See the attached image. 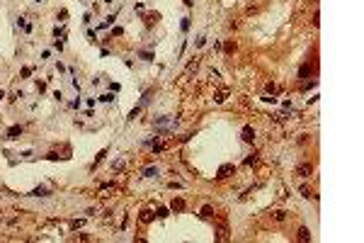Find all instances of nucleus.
Segmentation results:
<instances>
[{"label":"nucleus","instance_id":"f257e3e1","mask_svg":"<svg viewBox=\"0 0 364 243\" xmlns=\"http://www.w3.org/2000/svg\"><path fill=\"white\" fill-rule=\"evenodd\" d=\"M153 124H156V129H158V131H167V129H175V127H177V122H175V119H163V117H160V119H156Z\"/></svg>","mask_w":364,"mask_h":243},{"label":"nucleus","instance_id":"f03ea898","mask_svg":"<svg viewBox=\"0 0 364 243\" xmlns=\"http://www.w3.org/2000/svg\"><path fill=\"white\" fill-rule=\"evenodd\" d=\"M311 170H313V165H311V163H303V165H298V168H296V173L301 175V177H308Z\"/></svg>","mask_w":364,"mask_h":243},{"label":"nucleus","instance_id":"7ed1b4c3","mask_svg":"<svg viewBox=\"0 0 364 243\" xmlns=\"http://www.w3.org/2000/svg\"><path fill=\"white\" fill-rule=\"evenodd\" d=\"M20 134H22V127L17 124V127H10V131H7V139H20Z\"/></svg>","mask_w":364,"mask_h":243},{"label":"nucleus","instance_id":"20e7f679","mask_svg":"<svg viewBox=\"0 0 364 243\" xmlns=\"http://www.w3.org/2000/svg\"><path fill=\"white\" fill-rule=\"evenodd\" d=\"M29 195H32V197H49V190H46V187H34Z\"/></svg>","mask_w":364,"mask_h":243},{"label":"nucleus","instance_id":"39448f33","mask_svg":"<svg viewBox=\"0 0 364 243\" xmlns=\"http://www.w3.org/2000/svg\"><path fill=\"white\" fill-rule=\"evenodd\" d=\"M253 139H255V131H253L250 127H245V129H243V141H248V143H250Z\"/></svg>","mask_w":364,"mask_h":243},{"label":"nucleus","instance_id":"423d86ee","mask_svg":"<svg viewBox=\"0 0 364 243\" xmlns=\"http://www.w3.org/2000/svg\"><path fill=\"white\" fill-rule=\"evenodd\" d=\"M233 170H235L233 165H221L219 168V177H228V173H233Z\"/></svg>","mask_w":364,"mask_h":243},{"label":"nucleus","instance_id":"0eeeda50","mask_svg":"<svg viewBox=\"0 0 364 243\" xmlns=\"http://www.w3.org/2000/svg\"><path fill=\"white\" fill-rule=\"evenodd\" d=\"M298 241H311V234H308V229H298Z\"/></svg>","mask_w":364,"mask_h":243},{"label":"nucleus","instance_id":"6e6552de","mask_svg":"<svg viewBox=\"0 0 364 243\" xmlns=\"http://www.w3.org/2000/svg\"><path fill=\"white\" fill-rule=\"evenodd\" d=\"M182 207H185V202H182L180 197H177V199H172V211H180Z\"/></svg>","mask_w":364,"mask_h":243},{"label":"nucleus","instance_id":"1a4fd4ad","mask_svg":"<svg viewBox=\"0 0 364 243\" xmlns=\"http://www.w3.org/2000/svg\"><path fill=\"white\" fill-rule=\"evenodd\" d=\"M158 175V168H146V177H156Z\"/></svg>","mask_w":364,"mask_h":243},{"label":"nucleus","instance_id":"9d476101","mask_svg":"<svg viewBox=\"0 0 364 243\" xmlns=\"http://www.w3.org/2000/svg\"><path fill=\"white\" fill-rule=\"evenodd\" d=\"M226 100V90H221V93H216V102H223Z\"/></svg>","mask_w":364,"mask_h":243},{"label":"nucleus","instance_id":"9b49d317","mask_svg":"<svg viewBox=\"0 0 364 243\" xmlns=\"http://www.w3.org/2000/svg\"><path fill=\"white\" fill-rule=\"evenodd\" d=\"M99 100H102V102H112V100H114V95H112V93H107V95H102Z\"/></svg>","mask_w":364,"mask_h":243},{"label":"nucleus","instance_id":"f8f14e48","mask_svg":"<svg viewBox=\"0 0 364 243\" xmlns=\"http://www.w3.org/2000/svg\"><path fill=\"white\" fill-rule=\"evenodd\" d=\"M112 168H114V170H122V168H124V161H114Z\"/></svg>","mask_w":364,"mask_h":243},{"label":"nucleus","instance_id":"ddd939ff","mask_svg":"<svg viewBox=\"0 0 364 243\" xmlns=\"http://www.w3.org/2000/svg\"><path fill=\"white\" fill-rule=\"evenodd\" d=\"M151 219H153L151 211H143V214H141V221H151Z\"/></svg>","mask_w":364,"mask_h":243},{"label":"nucleus","instance_id":"4468645a","mask_svg":"<svg viewBox=\"0 0 364 243\" xmlns=\"http://www.w3.org/2000/svg\"><path fill=\"white\" fill-rule=\"evenodd\" d=\"M158 216H160V219H165V216H167V209L160 207V209H158Z\"/></svg>","mask_w":364,"mask_h":243},{"label":"nucleus","instance_id":"2eb2a0df","mask_svg":"<svg viewBox=\"0 0 364 243\" xmlns=\"http://www.w3.org/2000/svg\"><path fill=\"white\" fill-rule=\"evenodd\" d=\"M201 216H211V207H204V209H201Z\"/></svg>","mask_w":364,"mask_h":243},{"label":"nucleus","instance_id":"dca6fc26","mask_svg":"<svg viewBox=\"0 0 364 243\" xmlns=\"http://www.w3.org/2000/svg\"><path fill=\"white\" fill-rule=\"evenodd\" d=\"M226 51H228V54H231V51H235V44H233V41H228V44H226Z\"/></svg>","mask_w":364,"mask_h":243},{"label":"nucleus","instance_id":"f3484780","mask_svg":"<svg viewBox=\"0 0 364 243\" xmlns=\"http://www.w3.org/2000/svg\"><path fill=\"white\" fill-rule=\"evenodd\" d=\"M2 97H5V93H2V90H0V100H2Z\"/></svg>","mask_w":364,"mask_h":243}]
</instances>
